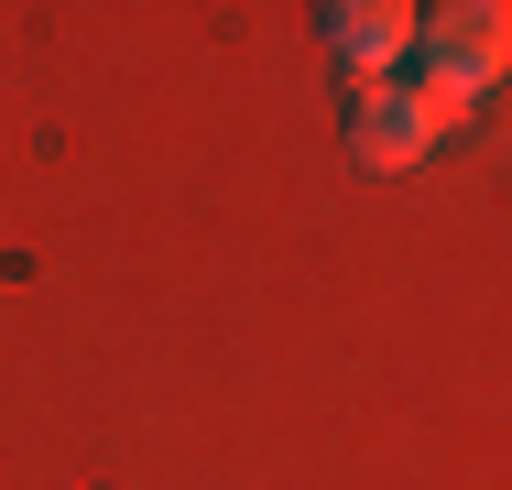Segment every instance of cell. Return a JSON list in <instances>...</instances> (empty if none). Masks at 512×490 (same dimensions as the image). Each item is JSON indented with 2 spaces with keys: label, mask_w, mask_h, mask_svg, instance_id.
Instances as JSON below:
<instances>
[{
  "label": "cell",
  "mask_w": 512,
  "mask_h": 490,
  "mask_svg": "<svg viewBox=\"0 0 512 490\" xmlns=\"http://www.w3.org/2000/svg\"><path fill=\"white\" fill-rule=\"evenodd\" d=\"M414 44H425V77H447V88H502L512 66V11L502 0H458V11H414Z\"/></svg>",
  "instance_id": "cell-1"
},
{
  "label": "cell",
  "mask_w": 512,
  "mask_h": 490,
  "mask_svg": "<svg viewBox=\"0 0 512 490\" xmlns=\"http://www.w3.org/2000/svg\"><path fill=\"white\" fill-rule=\"evenodd\" d=\"M327 55H338L360 88H382V77L414 55V11L404 0H338V11H327Z\"/></svg>",
  "instance_id": "cell-2"
},
{
  "label": "cell",
  "mask_w": 512,
  "mask_h": 490,
  "mask_svg": "<svg viewBox=\"0 0 512 490\" xmlns=\"http://www.w3.org/2000/svg\"><path fill=\"white\" fill-rule=\"evenodd\" d=\"M349 153L371 164V175H414L425 164V120H414V98L382 77V88H360V109H349Z\"/></svg>",
  "instance_id": "cell-3"
}]
</instances>
